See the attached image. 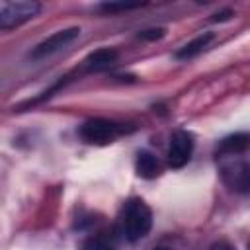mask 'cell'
I'll return each mask as SVG.
<instances>
[{"mask_svg":"<svg viewBox=\"0 0 250 250\" xmlns=\"http://www.w3.org/2000/svg\"><path fill=\"white\" fill-rule=\"evenodd\" d=\"M152 227V213L143 199H129L121 215V230L127 240L137 242L148 234Z\"/></svg>","mask_w":250,"mask_h":250,"instance_id":"obj_1","label":"cell"},{"mask_svg":"<svg viewBox=\"0 0 250 250\" xmlns=\"http://www.w3.org/2000/svg\"><path fill=\"white\" fill-rule=\"evenodd\" d=\"M221 178L225 186L236 193L250 191V162L240 158V154L225 156L221 162Z\"/></svg>","mask_w":250,"mask_h":250,"instance_id":"obj_2","label":"cell"},{"mask_svg":"<svg viewBox=\"0 0 250 250\" xmlns=\"http://www.w3.org/2000/svg\"><path fill=\"white\" fill-rule=\"evenodd\" d=\"M41 10V4L35 0H2L0 2V27L4 31L14 29L25 21H29L31 18H35Z\"/></svg>","mask_w":250,"mask_h":250,"instance_id":"obj_3","label":"cell"},{"mask_svg":"<svg viewBox=\"0 0 250 250\" xmlns=\"http://www.w3.org/2000/svg\"><path fill=\"white\" fill-rule=\"evenodd\" d=\"M123 131L125 129L121 125L96 117V119H88L86 123H82L80 137L90 145H107V143H113Z\"/></svg>","mask_w":250,"mask_h":250,"instance_id":"obj_4","label":"cell"},{"mask_svg":"<svg viewBox=\"0 0 250 250\" xmlns=\"http://www.w3.org/2000/svg\"><path fill=\"white\" fill-rule=\"evenodd\" d=\"M78 35H80V27H76V25H74V27L59 29V31H55L53 35L45 37L41 43H37V45L33 47V51H31V57H33V59H45V57H49V55H53V53H59V51H62L64 47H68L72 41H76Z\"/></svg>","mask_w":250,"mask_h":250,"instance_id":"obj_5","label":"cell"},{"mask_svg":"<svg viewBox=\"0 0 250 250\" xmlns=\"http://www.w3.org/2000/svg\"><path fill=\"white\" fill-rule=\"evenodd\" d=\"M193 152V137L188 131H176L168 146V162L172 168H182L189 162Z\"/></svg>","mask_w":250,"mask_h":250,"instance_id":"obj_6","label":"cell"},{"mask_svg":"<svg viewBox=\"0 0 250 250\" xmlns=\"http://www.w3.org/2000/svg\"><path fill=\"white\" fill-rule=\"evenodd\" d=\"M250 146V135L246 133H234L230 137H225L219 146H217V156H232V154H242Z\"/></svg>","mask_w":250,"mask_h":250,"instance_id":"obj_7","label":"cell"},{"mask_svg":"<svg viewBox=\"0 0 250 250\" xmlns=\"http://www.w3.org/2000/svg\"><path fill=\"white\" fill-rule=\"evenodd\" d=\"M117 59V53L113 49H96L84 59V68L90 72H100L109 68Z\"/></svg>","mask_w":250,"mask_h":250,"instance_id":"obj_8","label":"cell"},{"mask_svg":"<svg viewBox=\"0 0 250 250\" xmlns=\"http://www.w3.org/2000/svg\"><path fill=\"white\" fill-rule=\"evenodd\" d=\"M211 39H213V33L211 31H205V33L197 35L195 39H191L189 43H186L184 47H180L176 51V59H193L203 49H207V45L211 43Z\"/></svg>","mask_w":250,"mask_h":250,"instance_id":"obj_9","label":"cell"},{"mask_svg":"<svg viewBox=\"0 0 250 250\" xmlns=\"http://www.w3.org/2000/svg\"><path fill=\"white\" fill-rule=\"evenodd\" d=\"M135 168H137V174H139L141 178L150 180V178H154V176L158 174V160H156V156H154L152 152L141 150V152L137 154Z\"/></svg>","mask_w":250,"mask_h":250,"instance_id":"obj_10","label":"cell"},{"mask_svg":"<svg viewBox=\"0 0 250 250\" xmlns=\"http://www.w3.org/2000/svg\"><path fill=\"white\" fill-rule=\"evenodd\" d=\"M84 250H115V236L111 232H100L90 236L84 246Z\"/></svg>","mask_w":250,"mask_h":250,"instance_id":"obj_11","label":"cell"},{"mask_svg":"<svg viewBox=\"0 0 250 250\" xmlns=\"http://www.w3.org/2000/svg\"><path fill=\"white\" fill-rule=\"evenodd\" d=\"M141 6H145V2H102L98 8L100 10H104V12H109V14H113V12H127V10H135V8H141Z\"/></svg>","mask_w":250,"mask_h":250,"instance_id":"obj_12","label":"cell"},{"mask_svg":"<svg viewBox=\"0 0 250 250\" xmlns=\"http://www.w3.org/2000/svg\"><path fill=\"white\" fill-rule=\"evenodd\" d=\"M164 35V29L162 27H150V29H143L137 33L139 39H145V41H154V39H160Z\"/></svg>","mask_w":250,"mask_h":250,"instance_id":"obj_13","label":"cell"},{"mask_svg":"<svg viewBox=\"0 0 250 250\" xmlns=\"http://www.w3.org/2000/svg\"><path fill=\"white\" fill-rule=\"evenodd\" d=\"M234 14H232V10H223V12H217V14H213V18H211V21H225V20H230Z\"/></svg>","mask_w":250,"mask_h":250,"instance_id":"obj_14","label":"cell"},{"mask_svg":"<svg viewBox=\"0 0 250 250\" xmlns=\"http://www.w3.org/2000/svg\"><path fill=\"white\" fill-rule=\"evenodd\" d=\"M209 250H234V248H232L229 242H225V240H219V242H215V244H213Z\"/></svg>","mask_w":250,"mask_h":250,"instance_id":"obj_15","label":"cell"},{"mask_svg":"<svg viewBox=\"0 0 250 250\" xmlns=\"http://www.w3.org/2000/svg\"><path fill=\"white\" fill-rule=\"evenodd\" d=\"M154 250H172V248H166V246H160V248H154Z\"/></svg>","mask_w":250,"mask_h":250,"instance_id":"obj_16","label":"cell"}]
</instances>
